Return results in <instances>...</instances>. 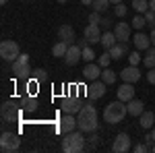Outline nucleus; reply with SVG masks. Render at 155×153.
I'll list each match as a JSON object with an SVG mask.
<instances>
[{
  "label": "nucleus",
  "instance_id": "f257e3e1",
  "mask_svg": "<svg viewBox=\"0 0 155 153\" xmlns=\"http://www.w3.org/2000/svg\"><path fill=\"white\" fill-rule=\"evenodd\" d=\"M77 124L83 132H95L97 130V110L95 106H83L79 110Z\"/></svg>",
  "mask_w": 155,
  "mask_h": 153
},
{
  "label": "nucleus",
  "instance_id": "f03ea898",
  "mask_svg": "<svg viewBox=\"0 0 155 153\" xmlns=\"http://www.w3.org/2000/svg\"><path fill=\"white\" fill-rule=\"evenodd\" d=\"M126 101H122V99H116V101H110L104 110V120H106L107 124H118L122 122L126 114H128V106H124Z\"/></svg>",
  "mask_w": 155,
  "mask_h": 153
},
{
  "label": "nucleus",
  "instance_id": "7ed1b4c3",
  "mask_svg": "<svg viewBox=\"0 0 155 153\" xmlns=\"http://www.w3.org/2000/svg\"><path fill=\"white\" fill-rule=\"evenodd\" d=\"M83 149H85V137L81 128L64 135V139H62V151L64 153H81Z\"/></svg>",
  "mask_w": 155,
  "mask_h": 153
},
{
  "label": "nucleus",
  "instance_id": "20e7f679",
  "mask_svg": "<svg viewBox=\"0 0 155 153\" xmlns=\"http://www.w3.org/2000/svg\"><path fill=\"white\" fill-rule=\"evenodd\" d=\"M0 56H2V60H6V62H15V60L21 56L19 44L12 42V39H4L0 44Z\"/></svg>",
  "mask_w": 155,
  "mask_h": 153
},
{
  "label": "nucleus",
  "instance_id": "39448f33",
  "mask_svg": "<svg viewBox=\"0 0 155 153\" xmlns=\"http://www.w3.org/2000/svg\"><path fill=\"white\" fill-rule=\"evenodd\" d=\"M21 147V137L17 132H2L0 135V149L4 153H12Z\"/></svg>",
  "mask_w": 155,
  "mask_h": 153
},
{
  "label": "nucleus",
  "instance_id": "423d86ee",
  "mask_svg": "<svg viewBox=\"0 0 155 153\" xmlns=\"http://www.w3.org/2000/svg\"><path fill=\"white\" fill-rule=\"evenodd\" d=\"M12 72L17 79H29L31 77V68H29V56L21 54L19 58L12 62Z\"/></svg>",
  "mask_w": 155,
  "mask_h": 153
},
{
  "label": "nucleus",
  "instance_id": "0eeeda50",
  "mask_svg": "<svg viewBox=\"0 0 155 153\" xmlns=\"http://www.w3.org/2000/svg\"><path fill=\"white\" fill-rule=\"evenodd\" d=\"M107 91V85L101 79H97V81H91L87 87H85V93H87V97L89 99H101L104 95H106Z\"/></svg>",
  "mask_w": 155,
  "mask_h": 153
},
{
  "label": "nucleus",
  "instance_id": "6e6552de",
  "mask_svg": "<svg viewBox=\"0 0 155 153\" xmlns=\"http://www.w3.org/2000/svg\"><path fill=\"white\" fill-rule=\"evenodd\" d=\"M112 151L114 153L130 151V137H128V132H120V135H116V139H114V143H112Z\"/></svg>",
  "mask_w": 155,
  "mask_h": 153
},
{
  "label": "nucleus",
  "instance_id": "1a4fd4ad",
  "mask_svg": "<svg viewBox=\"0 0 155 153\" xmlns=\"http://www.w3.org/2000/svg\"><path fill=\"white\" fill-rule=\"evenodd\" d=\"M81 58H83V48L79 46V44H71L66 56H64V62H66L68 66H74V64H79Z\"/></svg>",
  "mask_w": 155,
  "mask_h": 153
},
{
  "label": "nucleus",
  "instance_id": "9d476101",
  "mask_svg": "<svg viewBox=\"0 0 155 153\" xmlns=\"http://www.w3.org/2000/svg\"><path fill=\"white\" fill-rule=\"evenodd\" d=\"M101 71H104V68H101L97 62H87V64H85V68H83V77L89 83L97 81V79H101Z\"/></svg>",
  "mask_w": 155,
  "mask_h": 153
},
{
  "label": "nucleus",
  "instance_id": "9b49d317",
  "mask_svg": "<svg viewBox=\"0 0 155 153\" xmlns=\"http://www.w3.org/2000/svg\"><path fill=\"white\" fill-rule=\"evenodd\" d=\"M83 37L89 42V44H99V39H101V29H99V25L89 23L87 27H85V31H83Z\"/></svg>",
  "mask_w": 155,
  "mask_h": 153
},
{
  "label": "nucleus",
  "instance_id": "f8f14e48",
  "mask_svg": "<svg viewBox=\"0 0 155 153\" xmlns=\"http://www.w3.org/2000/svg\"><path fill=\"white\" fill-rule=\"evenodd\" d=\"M141 71H139V66H132V64H128L124 71L120 72V79L124 83H137V81H141Z\"/></svg>",
  "mask_w": 155,
  "mask_h": 153
},
{
  "label": "nucleus",
  "instance_id": "ddd939ff",
  "mask_svg": "<svg viewBox=\"0 0 155 153\" xmlns=\"http://www.w3.org/2000/svg\"><path fill=\"white\" fill-rule=\"evenodd\" d=\"M19 116H21V112H19V108L15 106L12 101H6L2 106V120L4 122H12V120H17Z\"/></svg>",
  "mask_w": 155,
  "mask_h": 153
},
{
  "label": "nucleus",
  "instance_id": "4468645a",
  "mask_svg": "<svg viewBox=\"0 0 155 153\" xmlns=\"http://www.w3.org/2000/svg\"><path fill=\"white\" fill-rule=\"evenodd\" d=\"M130 29H132V25H128V23H116L114 25L116 39L118 42H128L130 39Z\"/></svg>",
  "mask_w": 155,
  "mask_h": 153
},
{
  "label": "nucleus",
  "instance_id": "2eb2a0df",
  "mask_svg": "<svg viewBox=\"0 0 155 153\" xmlns=\"http://www.w3.org/2000/svg\"><path fill=\"white\" fill-rule=\"evenodd\" d=\"M132 44H134V48L137 50H149L151 48V35H145L143 31H137L134 33V37H132Z\"/></svg>",
  "mask_w": 155,
  "mask_h": 153
},
{
  "label": "nucleus",
  "instance_id": "dca6fc26",
  "mask_svg": "<svg viewBox=\"0 0 155 153\" xmlns=\"http://www.w3.org/2000/svg\"><path fill=\"white\" fill-rule=\"evenodd\" d=\"M79 128V124H77V120H74V116L72 114H64L62 116V120H60V132H72V130Z\"/></svg>",
  "mask_w": 155,
  "mask_h": 153
},
{
  "label": "nucleus",
  "instance_id": "f3484780",
  "mask_svg": "<svg viewBox=\"0 0 155 153\" xmlns=\"http://www.w3.org/2000/svg\"><path fill=\"white\" fill-rule=\"evenodd\" d=\"M118 99H122V101H130V99H134V87H132V83H124V85H120L118 87Z\"/></svg>",
  "mask_w": 155,
  "mask_h": 153
},
{
  "label": "nucleus",
  "instance_id": "a211bd4d",
  "mask_svg": "<svg viewBox=\"0 0 155 153\" xmlns=\"http://www.w3.org/2000/svg\"><path fill=\"white\" fill-rule=\"evenodd\" d=\"M81 101L77 99V97H66V99H62V110L66 112V114H77L79 110H81Z\"/></svg>",
  "mask_w": 155,
  "mask_h": 153
},
{
  "label": "nucleus",
  "instance_id": "6ab92c4d",
  "mask_svg": "<svg viewBox=\"0 0 155 153\" xmlns=\"http://www.w3.org/2000/svg\"><path fill=\"white\" fill-rule=\"evenodd\" d=\"M58 37L62 39V42H66L68 46L71 44H74V39H77V35H74V29H72L71 25H62L58 29Z\"/></svg>",
  "mask_w": 155,
  "mask_h": 153
},
{
  "label": "nucleus",
  "instance_id": "aec40b11",
  "mask_svg": "<svg viewBox=\"0 0 155 153\" xmlns=\"http://www.w3.org/2000/svg\"><path fill=\"white\" fill-rule=\"evenodd\" d=\"M110 54H112V58H114V60L124 58V56L128 54V46H126V42H118V44H114V46L110 48Z\"/></svg>",
  "mask_w": 155,
  "mask_h": 153
},
{
  "label": "nucleus",
  "instance_id": "412c9836",
  "mask_svg": "<svg viewBox=\"0 0 155 153\" xmlns=\"http://www.w3.org/2000/svg\"><path fill=\"white\" fill-rule=\"evenodd\" d=\"M139 124H141V128L143 130H149L155 126V114L153 112H143L141 116H139Z\"/></svg>",
  "mask_w": 155,
  "mask_h": 153
},
{
  "label": "nucleus",
  "instance_id": "4be33fe9",
  "mask_svg": "<svg viewBox=\"0 0 155 153\" xmlns=\"http://www.w3.org/2000/svg\"><path fill=\"white\" fill-rule=\"evenodd\" d=\"M126 106H128V114H130V116L139 118L145 112V106H143V101H141V99H130Z\"/></svg>",
  "mask_w": 155,
  "mask_h": 153
},
{
  "label": "nucleus",
  "instance_id": "5701e85b",
  "mask_svg": "<svg viewBox=\"0 0 155 153\" xmlns=\"http://www.w3.org/2000/svg\"><path fill=\"white\" fill-rule=\"evenodd\" d=\"M116 42H118V39H116V33H114V31H104V33H101V39H99V44L106 48V50H110Z\"/></svg>",
  "mask_w": 155,
  "mask_h": 153
},
{
  "label": "nucleus",
  "instance_id": "b1692460",
  "mask_svg": "<svg viewBox=\"0 0 155 153\" xmlns=\"http://www.w3.org/2000/svg\"><path fill=\"white\" fill-rule=\"evenodd\" d=\"M66 52H68V44L62 42V39H60L58 44H54V48H52V56H56V58H64Z\"/></svg>",
  "mask_w": 155,
  "mask_h": 153
},
{
  "label": "nucleus",
  "instance_id": "393cba45",
  "mask_svg": "<svg viewBox=\"0 0 155 153\" xmlns=\"http://www.w3.org/2000/svg\"><path fill=\"white\" fill-rule=\"evenodd\" d=\"M143 64L147 66V68H155V48H149V50H145Z\"/></svg>",
  "mask_w": 155,
  "mask_h": 153
},
{
  "label": "nucleus",
  "instance_id": "a878e982",
  "mask_svg": "<svg viewBox=\"0 0 155 153\" xmlns=\"http://www.w3.org/2000/svg\"><path fill=\"white\" fill-rule=\"evenodd\" d=\"M116 79H118V75H116V72L112 71V68H104V71H101V81L106 83V85H114V83H116Z\"/></svg>",
  "mask_w": 155,
  "mask_h": 153
},
{
  "label": "nucleus",
  "instance_id": "bb28decb",
  "mask_svg": "<svg viewBox=\"0 0 155 153\" xmlns=\"http://www.w3.org/2000/svg\"><path fill=\"white\" fill-rule=\"evenodd\" d=\"M132 8L139 15H145V12L149 11V0H132Z\"/></svg>",
  "mask_w": 155,
  "mask_h": 153
},
{
  "label": "nucleus",
  "instance_id": "cd10ccee",
  "mask_svg": "<svg viewBox=\"0 0 155 153\" xmlns=\"http://www.w3.org/2000/svg\"><path fill=\"white\" fill-rule=\"evenodd\" d=\"M132 27H134V29H137V31H143L145 29V25H147V19H145V15H139V12H137V17H134V19H132Z\"/></svg>",
  "mask_w": 155,
  "mask_h": 153
},
{
  "label": "nucleus",
  "instance_id": "c85d7f7f",
  "mask_svg": "<svg viewBox=\"0 0 155 153\" xmlns=\"http://www.w3.org/2000/svg\"><path fill=\"white\" fill-rule=\"evenodd\" d=\"M21 108H23L25 112H35V110H37V101H35V99H33V95H31L29 99L25 97L23 101H21Z\"/></svg>",
  "mask_w": 155,
  "mask_h": 153
},
{
  "label": "nucleus",
  "instance_id": "c756f323",
  "mask_svg": "<svg viewBox=\"0 0 155 153\" xmlns=\"http://www.w3.org/2000/svg\"><path fill=\"white\" fill-rule=\"evenodd\" d=\"M141 62H143L141 50H134V52H130V54H128V64H132V66H139Z\"/></svg>",
  "mask_w": 155,
  "mask_h": 153
},
{
  "label": "nucleus",
  "instance_id": "7c9ffc66",
  "mask_svg": "<svg viewBox=\"0 0 155 153\" xmlns=\"http://www.w3.org/2000/svg\"><path fill=\"white\" fill-rule=\"evenodd\" d=\"M112 54H110V50H106V52H104V54H101V56H99V58H97V64H99V66H101V68H106V66H110V62H112Z\"/></svg>",
  "mask_w": 155,
  "mask_h": 153
},
{
  "label": "nucleus",
  "instance_id": "2f4dec72",
  "mask_svg": "<svg viewBox=\"0 0 155 153\" xmlns=\"http://www.w3.org/2000/svg\"><path fill=\"white\" fill-rule=\"evenodd\" d=\"M110 4H112L110 0H95V2H93L91 6H93V8H95L97 12H106L107 8H110Z\"/></svg>",
  "mask_w": 155,
  "mask_h": 153
},
{
  "label": "nucleus",
  "instance_id": "473e14b6",
  "mask_svg": "<svg viewBox=\"0 0 155 153\" xmlns=\"http://www.w3.org/2000/svg\"><path fill=\"white\" fill-rule=\"evenodd\" d=\"M83 60L85 62H95V52H93L89 46L83 48Z\"/></svg>",
  "mask_w": 155,
  "mask_h": 153
},
{
  "label": "nucleus",
  "instance_id": "72a5a7b5",
  "mask_svg": "<svg viewBox=\"0 0 155 153\" xmlns=\"http://www.w3.org/2000/svg\"><path fill=\"white\" fill-rule=\"evenodd\" d=\"M126 11H128V8H126V4H122V2H118V4L114 6V15H116V17H124Z\"/></svg>",
  "mask_w": 155,
  "mask_h": 153
},
{
  "label": "nucleus",
  "instance_id": "f704fd0d",
  "mask_svg": "<svg viewBox=\"0 0 155 153\" xmlns=\"http://www.w3.org/2000/svg\"><path fill=\"white\" fill-rule=\"evenodd\" d=\"M37 79L35 77H33V79H31V81H27V93H31V95H35V91H37Z\"/></svg>",
  "mask_w": 155,
  "mask_h": 153
},
{
  "label": "nucleus",
  "instance_id": "c9c22d12",
  "mask_svg": "<svg viewBox=\"0 0 155 153\" xmlns=\"http://www.w3.org/2000/svg\"><path fill=\"white\" fill-rule=\"evenodd\" d=\"M145 19H147V25H149V27L153 29V27H155V12L151 11V8L145 12Z\"/></svg>",
  "mask_w": 155,
  "mask_h": 153
},
{
  "label": "nucleus",
  "instance_id": "e433bc0d",
  "mask_svg": "<svg viewBox=\"0 0 155 153\" xmlns=\"http://www.w3.org/2000/svg\"><path fill=\"white\" fill-rule=\"evenodd\" d=\"M89 23H95V25H99V23H101V12L93 11L91 15H89Z\"/></svg>",
  "mask_w": 155,
  "mask_h": 153
},
{
  "label": "nucleus",
  "instance_id": "4c0bfd02",
  "mask_svg": "<svg viewBox=\"0 0 155 153\" xmlns=\"http://www.w3.org/2000/svg\"><path fill=\"white\" fill-rule=\"evenodd\" d=\"M132 151H137V153H143V151H151V149L147 147V143H141V145H134V147H132Z\"/></svg>",
  "mask_w": 155,
  "mask_h": 153
},
{
  "label": "nucleus",
  "instance_id": "58836bf2",
  "mask_svg": "<svg viewBox=\"0 0 155 153\" xmlns=\"http://www.w3.org/2000/svg\"><path fill=\"white\" fill-rule=\"evenodd\" d=\"M99 27H104L106 31H110V27H112V21H110L107 17H101V23H99Z\"/></svg>",
  "mask_w": 155,
  "mask_h": 153
},
{
  "label": "nucleus",
  "instance_id": "ea45409f",
  "mask_svg": "<svg viewBox=\"0 0 155 153\" xmlns=\"http://www.w3.org/2000/svg\"><path fill=\"white\" fill-rule=\"evenodd\" d=\"M33 72H35L33 77H35L37 81H44V79H46V71H44V68H37V71H33Z\"/></svg>",
  "mask_w": 155,
  "mask_h": 153
},
{
  "label": "nucleus",
  "instance_id": "a19ab883",
  "mask_svg": "<svg viewBox=\"0 0 155 153\" xmlns=\"http://www.w3.org/2000/svg\"><path fill=\"white\" fill-rule=\"evenodd\" d=\"M147 81L151 83V85H155V68H149V72H147Z\"/></svg>",
  "mask_w": 155,
  "mask_h": 153
},
{
  "label": "nucleus",
  "instance_id": "79ce46f5",
  "mask_svg": "<svg viewBox=\"0 0 155 153\" xmlns=\"http://www.w3.org/2000/svg\"><path fill=\"white\" fill-rule=\"evenodd\" d=\"M93 2H95V0H81V4H83V6H91Z\"/></svg>",
  "mask_w": 155,
  "mask_h": 153
},
{
  "label": "nucleus",
  "instance_id": "37998d69",
  "mask_svg": "<svg viewBox=\"0 0 155 153\" xmlns=\"http://www.w3.org/2000/svg\"><path fill=\"white\" fill-rule=\"evenodd\" d=\"M89 141H91V145H97V135H91Z\"/></svg>",
  "mask_w": 155,
  "mask_h": 153
},
{
  "label": "nucleus",
  "instance_id": "c03bdc74",
  "mask_svg": "<svg viewBox=\"0 0 155 153\" xmlns=\"http://www.w3.org/2000/svg\"><path fill=\"white\" fill-rule=\"evenodd\" d=\"M151 44H153V46H155V27H153V29H151Z\"/></svg>",
  "mask_w": 155,
  "mask_h": 153
},
{
  "label": "nucleus",
  "instance_id": "a18cd8bd",
  "mask_svg": "<svg viewBox=\"0 0 155 153\" xmlns=\"http://www.w3.org/2000/svg\"><path fill=\"white\" fill-rule=\"evenodd\" d=\"M149 8L155 12V0H149Z\"/></svg>",
  "mask_w": 155,
  "mask_h": 153
},
{
  "label": "nucleus",
  "instance_id": "49530a36",
  "mask_svg": "<svg viewBox=\"0 0 155 153\" xmlns=\"http://www.w3.org/2000/svg\"><path fill=\"white\" fill-rule=\"evenodd\" d=\"M110 2H112V4H118V2H122V0H110Z\"/></svg>",
  "mask_w": 155,
  "mask_h": 153
},
{
  "label": "nucleus",
  "instance_id": "de8ad7c7",
  "mask_svg": "<svg viewBox=\"0 0 155 153\" xmlns=\"http://www.w3.org/2000/svg\"><path fill=\"white\" fill-rule=\"evenodd\" d=\"M151 135H153V139H155V126H153V128H151Z\"/></svg>",
  "mask_w": 155,
  "mask_h": 153
},
{
  "label": "nucleus",
  "instance_id": "09e8293b",
  "mask_svg": "<svg viewBox=\"0 0 155 153\" xmlns=\"http://www.w3.org/2000/svg\"><path fill=\"white\" fill-rule=\"evenodd\" d=\"M0 4H6V0H0Z\"/></svg>",
  "mask_w": 155,
  "mask_h": 153
},
{
  "label": "nucleus",
  "instance_id": "8fccbe9b",
  "mask_svg": "<svg viewBox=\"0 0 155 153\" xmlns=\"http://www.w3.org/2000/svg\"><path fill=\"white\" fill-rule=\"evenodd\" d=\"M58 2H60V4H64V2H66V0H58Z\"/></svg>",
  "mask_w": 155,
  "mask_h": 153
},
{
  "label": "nucleus",
  "instance_id": "3c124183",
  "mask_svg": "<svg viewBox=\"0 0 155 153\" xmlns=\"http://www.w3.org/2000/svg\"><path fill=\"white\" fill-rule=\"evenodd\" d=\"M151 151H155V145H153V147H151Z\"/></svg>",
  "mask_w": 155,
  "mask_h": 153
}]
</instances>
